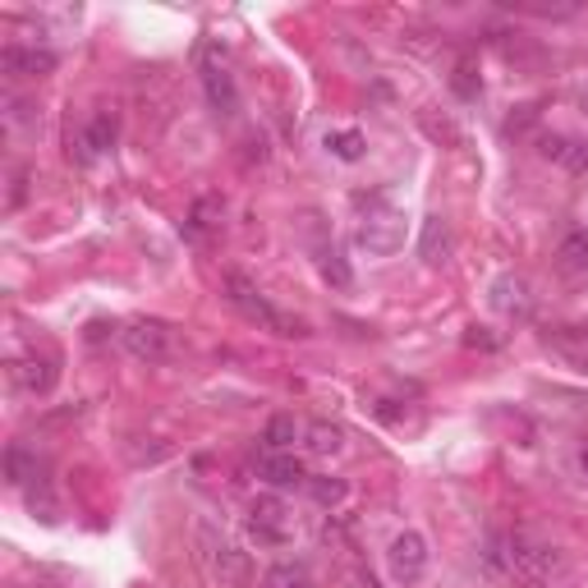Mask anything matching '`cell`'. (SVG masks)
<instances>
[{
    "label": "cell",
    "mask_w": 588,
    "mask_h": 588,
    "mask_svg": "<svg viewBox=\"0 0 588 588\" xmlns=\"http://www.w3.org/2000/svg\"><path fill=\"white\" fill-rule=\"evenodd\" d=\"M0 64H5L10 79H47L56 70V56L51 51H37V47H19L10 41L5 51H0Z\"/></svg>",
    "instance_id": "obj_10"
},
{
    "label": "cell",
    "mask_w": 588,
    "mask_h": 588,
    "mask_svg": "<svg viewBox=\"0 0 588 588\" xmlns=\"http://www.w3.org/2000/svg\"><path fill=\"white\" fill-rule=\"evenodd\" d=\"M249 533L257 548H290L295 542V511L276 492H263L249 501Z\"/></svg>",
    "instance_id": "obj_4"
},
{
    "label": "cell",
    "mask_w": 588,
    "mask_h": 588,
    "mask_svg": "<svg viewBox=\"0 0 588 588\" xmlns=\"http://www.w3.org/2000/svg\"><path fill=\"white\" fill-rule=\"evenodd\" d=\"M199 561L212 584L221 588H249L253 584V561L249 552L239 548L235 538H226V529H216L212 519H203L199 525Z\"/></svg>",
    "instance_id": "obj_2"
},
{
    "label": "cell",
    "mask_w": 588,
    "mask_h": 588,
    "mask_svg": "<svg viewBox=\"0 0 588 588\" xmlns=\"http://www.w3.org/2000/svg\"><path fill=\"white\" fill-rule=\"evenodd\" d=\"M488 561L511 571L525 584H552L561 575V552L552 542H538L529 533H511V538H492L488 542Z\"/></svg>",
    "instance_id": "obj_1"
},
{
    "label": "cell",
    "mask_w": 588,
    "mask_h": 588,
    "mask_svg": "<svg viewBox=\"0 0 588 588\" xmlns=\"http://www.w3.org/2000/svg\"><path fill=\"white\" fill-rule=\"evenodd\" d=\"M400 244H405V216H400V212L377 207V212H368L363 221H359V249H363V253L391 257Z\"/></svg>",
    "instance_id": "obj_6"
},
{
    "label": "cell",
    "mask_w": 588,
    "mask_h": 588,
    "mask_svg": "<svg viewBox=\"0 0 588 588\" xmlns=\"http://www.w3.org/2000/svg\"><path fill=\"white\" fill-rule=\"evenodd\" d=\"M556 263L561 272H571V276H584L588 272V230H571L556 244Z\"/></svg>",
    "instance_id": "obj_16"
},
{
    "label": "cell",
    "mask_w": 588,
    "mask_h": 588,
    "mask_svg": "<svg viewBox=\"0 0 588 588\" xmlns=\"http://www.w3.org/2000/svg\"><path fill=\"white\" fill-rule=\"evenodd\" d=\"M56 359L51 355H19L14 359V382L28 391V396H47V391L56 386Z\"/></svg>",
    "instance_id": "obj_11"
},
{
    "label": "cell",
    "mask_w": 588,
    "mask_h": 588,
    "mask_svg": "<svg viewBox=\"0 0 588 588\" xmlns=\"http://www.w3.org/2000/svg\"><path fill=\"white\" fill-rule=\"evenodd\" d=\"M226 299L235 303L239 313H244L249 322H257V326H267V332H276V336H303V322H295V317H286L276 309V303L253 286L249 276H239V272H230L226 276Z\"/></svg>",
    "instance_id": "obj_3"
},
{
    "label": "cell",
    "mask_w": 588,
    "mask_h": 588,
    "mask_svg": "<svg viewBox=\"0 0 588 588\" xmlns=\"http://www.w3.org/2000/svg\"><path fill=\"white\" fill-rule=\"evenodd\" d=\"M257 478H267L272 488H309V473L295 460V451H263L257 455Z\"/></svg>",
    "instance_id": "obj_9"
},
{
    "label": "cell",
    "mask_w": 588,
    "mask_h": 588,
    "mask_svg": "<svg viewBox=\"0 0 588 588\" xmlns=\"http://www.w3.org/2000/svg\"><path fill=\"white\" fill-rule=\"evenodd\" d=\"M386 565H391V579H396V584H419L423 571H428V538L419 529L396 533V538H391Z\"/></svg>",
    "instance_id": "obj_7"
},
{
    "label": "cell",
    "mask_w": 588,
    "mask_h": 588,
    "mask_svg": "<svg viewBox=\"0 0 588 588\" xmlns=\"http://www.w3.org/2000/svg\"><path fill=\"white\" fill-rule=\"evenodd\" d=\"M120 340H124V350L134 355L139 363H170V359H176V332H170L166 322H157V317L129 322L120 332Z\"/></svg>",
    "instance_id": "obj_5"
},
{
    "label": "cell",
    "mask_w": 588,
    "mask_h": 588,
    "mask_svg": "<svg viewBox=\"0 0 588 588\" xmlns=\"http://www.w3.org/2000/svg\"><path fill=\"white\" fill-rule=\"evenodd\" d=\"M111 143H116V120L111 116H97L88 124V139H83V147H88V152H106Z\"/></svg>",
    "instance_id": "obj_23"
},
{
    "label": "cell",
    "mask_w": 588,
    "mask_h": 588,
    "mask_svg": "<svg viewBox=\"0 0 588 588\" xmlns=\"http://www.w3.org/2000/svg\"><path fill=\"white\" fill-rule=\"evenodd\" d=\"M492 303L506 317H529L533 299H529V280L525 276H496L492 280Z\"/></svg>",
    "instance_id": "obj_12"
},
{
    "label": "cell",
    "mask_w": 588,
    "mask_h": 588,
    "mask_svg": "<svg viewBox=\"0 0 588 588\" xmlns=\"http://www.w3.org/2000/svg\"><path fill=\"white\" fill-rule=\"evenodd\" d=\"M309 492L322 501V506H340V501H345V483H340V478H309Z\"/></svg>",
    "instance_id": "obj_24"
},
{
    "label": "cell",
    "mask_w": 588,
    "mask_h": 588,
    "mask_svg": "<svg viewBox=\"0 0 588 588\" xmlns=\"http://www.w3.org/2000/svg\"><path fill=\"white\" fill-rule=\"evenodd\" d=\"M257 588H317V584L303 561H286V565H276V571H267Z\"/></svg>",
    "instance_id": "obj_19"
},
{
    "label": "cell",
    "mask_w": 588,
    "mask_h": 588,
    "mask_svg": "<svg viewBox=\"0 0 588 588\" xmlns=\"http://www.w3.org/2000/svg\"><path fill=\"white\" fill-rule=\"evenodd\" d=\"M455 93H460V97H478V83H473V70H469V64H460V70H455Z\"/></svg>",
    "instance_id": "obj_25"
},
{
    "label": "cell",
    "mask_w": 588,
    "mask_h": 588,
    "mask_svg": "<svg viewBox=\"0 0 588 588\" xmlns=\"http://www.w3.org/2000/svg\"><path fill=\"white\" fill-rule=\"evenodd\" d=\"M548 350H556L565 363L575 368V373H588V332H571V326H561V332L548 336Z\"/></svg>",
    "instance_id": "obj_15"
},
{
    "label": "cell",
    "mask_w": 588,
    "mask_h": 588,
    "mask_svg": "<svg viewBox=\"0 0 588 588\" xmlns=\"http://www.w3.org/2000/svg\"><path fill=\"white\" fill-rule=\"evenodd\" d=\"M579 469H584V473H588V451H579Z\"/></svg>",
    "instance_id": "obj_27"
},
{
    "label": "cell",
    "mask_w": 588,
    "mask_h": 588,
    "mask_svg": "<svg viewBox=\"0 0 588 588\" xmlns=\"http://www.w3.org/2000/svg\"><path fill=\"white\" fill-rule=\"evenodd\" d=\"M326 147H332V157H340V161H359L368 139L359 129H336V134H326Z\"/></svg>",
    "instance_id": "obj_20"
},
{
    "label": "cell",
    "mask_w": 588,
    "mask_h": 588,
    "mask_svg": "<svg viewBox=\"0 0 588 588\" xmlns=\"http://www.w3.org/2000/svg\"><path fill=\"white\" fill-rule=\"evenodd\" d=\"M542 157L561 161L565 170H571V176H584V170H588V143H584V139L552 134V139H542Z\"/></svg>",
    "instance_id": "obj_14"
},
{
    "label": "cell",
    "mask_w": 588,
    "mask_h": 588,
    "mask_svg": "<svg viewBox=\"0 0 588 588\" xmlns=\"http://www.w3.org/2000/svg\"><path fill=\"white\" fill-rule=\"evenodd\" d=\"M203 93H207V106L216 116H239V88H235V79L221 60H207L203 56Z\"/></svg>",
    "instance_id": "obj_8"
},
{
    "label": "cell",
    "mask_w": 588,
    "mask_h": 588,
    "mask_svg": "<svg viewBox=\"0 0 588 588\" xmlns=\"http://www.w3.org/2000/svg\"><path fill=\"white\" fill-rule=\"evenodd\" d=\"M317 267H322V276L332 280L336 290H350V286H355V272H350V263H345L340 249H322V263H317Z\"/></svg>",
    "instance_id": "obj_22"
},
{
    "label": "cell",
    "mask_w": 588,
    "mask_h": 588,
    "mask_svg": "<svg viewBox=\"0 0 588 588\" xmlns=\"http://www.w3.org/2000/svg\"><path fill=\"white\" fill-rule=\"evenodd\" d=\"M303 442H309V451H313V455H340L345 432H340L332 419H313L309 428H303Z\"/></svg>",
    "instance_id": "obj_17"
},
{
    "label": "cell",
    "mask_w": 588,
    "mask_h": 588,
    "mask_svg": "<svg viewBox=\"0 0 588 588\" xmlns=\"http://www.w3.org/2000/svg\"><path fill=\"white\" fill-rule=\"evenodd\" d=\"M575 106H579V111L588 116V83H579V88H575Z\"/></svg>",
    "instance_id": "obj_26"
},
{
    "label": "cell",
    "mask_w": 588,
    "mask_h": 588,
    "mask_svg": "<svg viewBox=\"0 0 588 588\" xmlns=\"http://www.w3.org/2000/svg\"><path fill=\"white\" fill-rule=\"evenodd\" d=\"M299 437H303V423L295 419V413H276V419L267 423V432H263V446L267 451H290Z\"/></svg>",
    "instance_id": "obj_18"
},
{
    "label": "cell",
    "mask_w": 588,
    "mask_h": 588,
    "mask_svg": "<svg viewBox=\"0 0 588 588\" xmlns=\"http://www.w3.org/2000/svg\"><path fill=\"white\" fill-rule=\"evenodd\" d=\"M451 244H455V239H451V221H446V216H428L423 235H419V257H423V263H432V267L446 263Z\"/></svg>",
    "instance_id": "obj_13"
},
{
    "label": "cell",
    "mask_w": 588,
    "mask_h": 588,
    "mask_svg": "<svg viewBox=\"0 0 588 588\" xmlns=\"http://www.w3.org/2000/svg\"><path fill=\"white\" fill-rule=\"evenodd\" d=\"M5 478L14 488H24L28 478H37V455H28L24 446H10L5 451Z\"/></svg>",
    "instance_id": "obj_21"
}]
</instances>
